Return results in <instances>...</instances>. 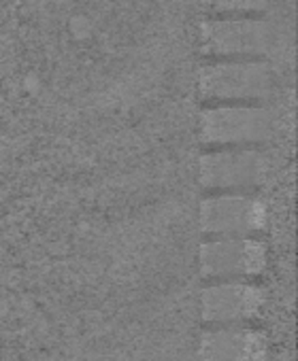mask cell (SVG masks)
Masks as SVG:
<instances>
[{"label":"cell","instance_id":"8992f818","mask_svg":"<svg viewBox=\"0 0 298 361\" xmlns=\"http://www.w3.org/2000/svg\"><path fill=\"white\" fill-rule=\"evenodd\" d=\"M266 266V247L249 236L213 238L201 249V272L207 279H241L260 274Z\"/></svg>","mask_w":298,"mask_h":361},{"label":"cell","instance_id":"ba28073f","mask_svg":"<svg viewBox=\"0 0 298 361\" xmlns=\"http://www.w3.org/2000/svg\"><path fill=\"white\" fill-rule=\"evenodd\" d=\"M201 361H264L268 340L258 329L224 327L209 329L201 338Z\"/></svg>","mask_w":298,"mask_h":361},{"label":"cell","instance_id":"6da1fadb","mask_svg":"<svg viewBox=\"0 0 298 361\" xmlns=\"http://www.w3.org/2000/svg\"><path fill=\"white\" fill-rule=\"evenodd\" d=\"M270 90V68L260 60L211 62L201 73V92L211 104H256L268 98Z\"/></svg>","mask_w":298,"mask_h":361},{"label":"cell","instance_id":"277c9868","mask_svg":"<svg viewBox=\"0 0 298 361\" xmlns=\"http://www.w3.org/2000/svg\"><path fill=\"white\" fill-rule=\"evenodd\" d=\"M264 178V159L251 149H228L207 153L201 159L203 188L220 194H241L254 190Z\"/></svg>","mask_w":298,"mask_h":361},{"label":"cell","instance_id":"52a82bcc","mask_svg":"<svg viewBox=\"0 0 298 361\" xmlns=\"http://www.w3.org/2000/svg\"><path fill=\"white\" fill-rule=\"evenodd\" d=\"M266 302V293L247 283L228 281L203 291V319L209 323H241L254 319Z\"/></svg>","mask_w":298,"mask_h":361},{"label":"cell","instance_id":"7a4b0ae2","mask_svg":"<svg viewBox=\"0 0 298 361\" xmlns=\"http://www.w3.org/2000/svg\"><path fill=\"white\" fill-rule=\"evenodd\" d=\"M205 56L222 60H258L273 45L268 22L247 16H226L205 20L201 26Z\"/></svg>","mask_w":298,"mask_h":361},{"label":"cell","instance_id":"5b68a950","mask_svg":"<svg viewBox=\"0 0 298 361\" xmlns=\"http://www.w3.org/2000/svg\"><path fill=\"white\" fill-rule=\"evenodd\" d=\"M203 232L215 238L251 236L266 226L264 207L245 194H215L201 209Z\"/></svg>","mask_w":298,"mask_h":361},{"label":"cell","instance_id":"9c48e42d","mask_svg":"<svg viewBox=\"0 0 298 361\" xmlns=\"http://www.w3.org/2000/svg\"><path fill=\"white\" fill-rule=\"evenodd\" d=\"M203 9L211 13V18L226 16H251L266 9L268 0H201Z\"/></svg>","mask_w":298,"mask_h":361},{"label":"cell","instance_id":"3957f363","mask_svg":"<svg viewBox=\"0 0 298 361\" xmlns=\"http://www.w3.org/2000/svg\"><path fill=\"white\" fill-rule=\"evenodd\" d=\"M270 134V117L254 104H211L201 117V136L207 145H254Z\"/></svg>","mask_w":298,"mask_h":361}]
</instances>
